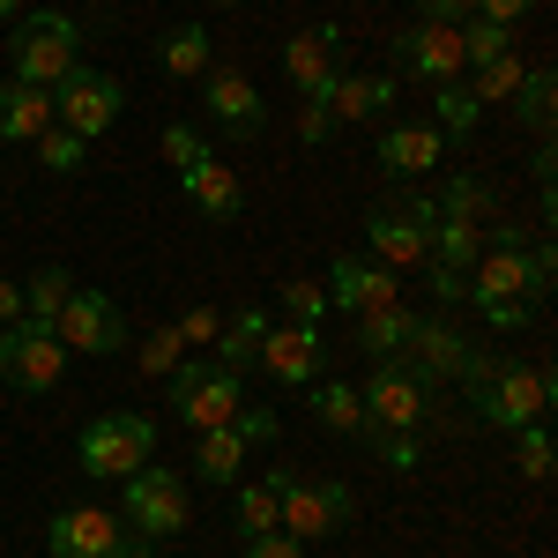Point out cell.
Wrapping results in <instances>:
<instances>
[{
	"label": "cell",
	"instance_id": "cell-1",
	"mask_svg": "<svg viewBox=\"0 0 558 558\" xmlns=\"http://www.w3.org/2000/svg\"><path fill=\"white\" fill-rule=\"evenodd\" d=\"M454 387H462L470 417L492 425V432L536 425V417H551V402H558L551 365H544V357H514V350H470V365H462Z\"/></svg>",
	"mask_w": 558,
	"mask_h": 558
},
{
	"label": "cell",
	"instance_id": "cell-2",
	"mask_svg": "<svg viewBox=\"0 0 558 558\" xmlns=\"http://www.w3.org/2000/svg\"><path fill=\"white\" fill-rule=\"evenodd\" d=\"M8 68H15V83H31V89H60L83 68V31H75V15H68V8L15 15V31H8Z\"/></svg>",
	"mask_w": 558,
	"mask_h": 558
},
{
	"label": "cell",
	"instance_id": "cell-3",
	"mask_svg": "<svg viewBox=\"0 0 558 558\" xmlns=\"http://www.w3.org/2000/svg\"><path fill=\"white\" fill-rule=\"evenodd\" d=\"M268 484H276V529H283V536H299V544L336 536V529L350 521V507H357L343 476H305V470H291V462H276Z\"/></svg>",
	"mask_w": 558,
	"mask_h": 558
},
{
	"label": "cell",
	"instance_id": "cell-4",
	"mask_svg": "<svg viewBox=\"0 0 558 558\" xmlns=\"http://www.w3.org/2000/svg\"><path fill=\"white\" fill-rule=\"evenodd\" d=\"M75 454H83V476L120 484V476H134L142 462H157V425H149L142 410H105V417H89V425H83Z\"/></svg>",
	"mask_w": 558,
	"mask_h": 558
},
{
	"label": "cell",
	"instance_id": "cell-5",
	"mask_svg": "<svg viewBox=\"0 0 558 558\" xmlns=\"http://www.w3.org/2000/svg\"><path fill=\"white\" fill-rule=\"evenodd\" d=\"M165 387H172V417H179V425H194V432L231 425L239 402H246V380L223 373L216 357H179L172 373H165Z\"/></svg>",
	"mask_w": 558,
	"mask_h": 558
},
{
	"label": "cell",
	"instance_id": "cell-6",
	"mask_svg": "<svg viewBox=\"0 0 558 558\" xmlns=\"http://www.w3.org/2000/svg\"><path fill=\"white\" fill-rule=\"evenodd\" d=\"M357 395H365L373 432H439V425H447L439 387H425L417 373H402V365H373V380L357 387Z\"/></svg>",
	"mask_w": 558,
	"mask_h": 558
},
{
	"label": "cell",
	"instance_id": "cell-7",
	"mask_svg": "<svg viewBox=\"0 0 558 558\" xmlns=\"http://www.w3.org/2000/svg\"><path fill=\"white\" fill-rule=\"evenodd\" d=\"M120 521L134 536H179L194 507H186V476L172 462H142L134 476H120Z\"/></svg>",
	"mask_w": 558,
	"mask_h": 558
},
{
	"label": "cell",
	"instance_id": "cell-8",
	"mask_svg": "<svg viewBox=\"0 0 558 558\" xmlns=\"http://www.w3.org/2000/svg\"><path fill=\"white\" fill-rule=\"evenodd\" d=\"M45 551L52 558H149V536H134L120 514L105 507H68L45 521Z\"/></svg>",
	"mask_w": 558,
	"mask_h": 558
},
{
	"label": "cell",
	"instance_id": "cell-9",
	"mask_svg": "<svg viewBox=\"0 0 558 558\" xmlns=\"http://www.w3.org/2000/svg\"><path fill=\"white\" fill-rule=\"evenodd\" d=\"M365 254L380 260V268H425L432 254V202L425 194H402V202H380V209L365 216Z\"/></svg>",
	"mask_w": 558,
	"mask_h": 558
},
{
	"label": "cell",
	"instance_id": "cell-10",
	"mask_svg": "<svg viewBox=\"0 0 558 558\" xmlns=\"http://www.w3.org/2000/svg\"><path fill=\"white\" fill-rule=\"evenodd\" d=\"M120 112H128V89H120V75H105V68H75L68 83L52 89V128L83 134V142H97V134L120 128Z\"/></svg>",
	"mask_w": 558,
	"mask_h": 558
},
{
	"label": "cell",
	"instance_id": "cell-11",
	"mask_svg": "<svg viewBox=\"0 0 558 558\" xmlns=\"http://www.w3.org/2000/svg\"><path fill=\"white\" fill-rule=\"evenodd\" d=\"M68 380V343L52 328H31V320H8L0 328V387L15 395H52Z\"/></svg>",
	"mask_w": 558,
	"mask_h": 558
},
{
	"label": "cell",
	"instance_id": "cell-12",
	"mask_svg": "<svg viewBox=\"0 0 558 558\" xmlns=\"http://www.w3.org/2000/svg\"><path fill=\"white\" fill-rule=\"evenodd\" d=\"M52 336L68 343V357H120V350H128V313L105 299V291H83V283H75V299L60 305Z\"/></svg>",
	"mask_w": 558,
	"mask_h": 558
},
{
	"label": "cell",
	"instance_id": "cell-13",
	"mask_svg": "<svg viewBox=\"0 0 558 558\" xmlns=\"http://www.w3.org/2000/svg\"><path fill=\"white\" fill-rule=\"evenodd\" d=\"M387 52H395V68L387 75H417V83H454L462 75V38H454V23H402L395 38H387Z\"/></svg>",
	"mask_w": 558,
	"mask_h": 558
},
{
	"label": "cell",
	"instance_id": "cell-14",
	"mask_svg": "<svg viewBox=\"0 0 558 558\" xmlns=\"http://www.w3.org/2000/svg\"><path fill=\"white\" fill-rule=\"evenodd\" d=\"M202 112H209V128L231 134V142H260V134H268V105H260L254 75H239V68H209V75H202Z\"/></svg>",
	"mask_w": 558,
	"mask_h": 558
},
{
	"label": "cell",
	"instance_id": "cell-15",
	"mask_svg": "<svg viewBox=\"0 0 558 558\" xmlns=\"http://www.w3.org/2000/svg\"><path fill=\"white\" fill-rule=\"evenodd\" d=\"M470 336H462V328H454V320H439V313H417V328H410V343H402V357H395V365H402V373H417V380L425 387H454L462 380V365H470Z\"/></svg>",
	"mask_w": 558,
	"mask_h": 558
},
{
	"label": "cell",
	"instance_id": "cell-16",
	"mask_svg": "<svg viewBox=\"0 0 558 558\" xmlns=\"http://www.w3.org/2000/svg\"><path fill=\"white\" fill-rule=\"evenodd\" d=\"M328 313H380V305H402V283H395V268H380L373 254H336V268H328Z\"/></svg>",
	"mask_w": 558,
	"mask_h": 558
},
{
	"label": "cell",
	"instance_id": "cell-17",
	"mask_svg": "<svg viewBox=\"0 0 558 558\" xmlns=\"http://www.w3.org/2000/svg\"><path fill=\"white\" fill-rule=\"evenodd\" d=\"M343 23H313V31H299V38L283 45V83L299 89L305 105H320V89L343 75Z\"/></svg>",
	"mask_w": 558,
	"mask_h": 558
},
{
	"label": "cell",
	"instance_id": "cell-18",
	"mask_svg": "<svg viewBox=\"0 0 558 558\" xmlns=\"http://www.w3.org/2000/svg\"><path fill=\"white\" fill-rule=\"evenodd\" d=\"M254 365L276 387H313L320 373H328V336H320V328H299V320H283V328H268V336H260Z\"/></svg>",
	"mask_w": 558,
	"mask_h": 558
},
{
	"label": "cell",
	"instance_id": "cell-19",
	"mask_svg": "<svg viewBox=\"0 0 558 558\" xmlns=\"http://www.w3.org/2000/svg\"><path fill=\"white\" fill-rule=\"evenodd\" d=\"M380 172L387 179H425L432 165H447V134L439 128H417V120H395V128H380Z\"/></svg>",
	"mask_w": 558,
	"mask_h": 558
},
{
	"label": "cell",
	"instance_id": "cell-20",
	"mask_svg": "<svg viewBox=\"0 0 558 558\" xmlns=\"http://www.w3.org/2000/svg\"><path fill=\"white\" fill-rule=\"evenodd\" d=\"M179 194L209 216V223H231V216L246 209V186H239V172H231V165H216V157H209V165H194V172H179Z\"/></svg>",
	"mask_w": 558,
	"mask_h": 558
},
{
	"label": "cell",
	"instance_id": "cell-21",
	"mask_svg": "<svg viewBox=\"0 0 558 558\" xmlns=\"http://www.w3.org/2000/svg\"><path fill=\"white\" fill-rule=\"evenodd\" d=\"M216 68V45L202 23H172L165 38H157V75H172V83H202Z\"/></svg>",
	"mask_w": 558,
	"mask_h": 558
},
{
	"label": "cell",
	"instance_id": "cell-22",
	"mask_svg": "<svg viewBox=\"0 0 558 558\" xmlns=\"http://www.w3.org/2000/svg\"><path fill=\"white\" fill-rule=\"evenodd\" d=\"M246 454H254V439H246L239 425H209V432H202V447H194V476L231 492V484L246 476Z\"/></svg>",
	"mask_w": 558,
	"mask_h": 558
},
{
	"label": "cell",
	"instance_id": "cell-23",
	"mask_svg": "<svg viewBox=\"0 0 558 558\" xmlns=\"http://www.w3.org/2000/svg\"><path fill=\"white\" fill-rule=\"evenodd\" d=\"M320 105L336 112V120H380L387 105H395V75H336V83L320 89Z\"/></svg>",
	"mask_w": 558,
	"mask_h": 558
},
{
	"label": "cell",
	"instance_id": "cell-24",
	"mask_svg": "<svg viewBox=\"0 0 558 558\" xmlns=\"http://www.w3.org/2000/svg\"><path fill=\"white\" fill-rule=\"evenodd\" d=\"M52 128V89H31V83H0V142H38Z\"/></svg>",
	"mask_w": 558,
	"mask_h": 558
},
{
	"label": "cell",
	"instance_id": "cell-25",
	"mask_svg": "<svg viewBox=\"0 0 558 558\" xmlns=\"http://www.w3.org/2000/svg\"><path fill=\"white\" fill-rule=\"evenodd\" d=\"M410 328H417L410 305H380V313H357V320H350V336H357V350H365L373 365H395L402 343H410Z\"/></svg>",
	"mask_w": 558,
	"mask_h": 558
},
{
	"label": "cell",
	"instance_id": "cell-26",
	"mask_svg": "<svg viewBox=\"0 0 558 558\" xmlns=\"http://www.w3.org/2000/svg\"><path fill=\"white\" fill-rule=\"evenodd\" d=\"M260 336H268V313H260V305H239V313L223 320V336L209 343V350H216V365L246 380V373H254V357H260Z\"/></svg>",
	"mask_w": 558,
	"mask_h": 558
},
{
	"label": "cell",
	"instance_id": "cell-27",
	"mask_svg": "<svg viewBox=\"0 0 558 558\" xmlns=\"http://www.w3.org/2000/svg\"><path fill=\"white\" fill-rule=\"evenodd\" d=\"M313 417L336 432V439H365L373 432V417H365V395L350 380H313Z\"/></svg>",
	"mask_w": 558,
	"mask_h": 558
},
{
	"label": "cell",
	"instance_id": "cell-28",
	"mask_svg": "<svg viewBox=\"0 0 558 558\" xmlns=\"http://www.w3.org/2000/svg\"><path fill=\"white\" fill-rule=\"evenodd\" d=\"M432 128L454 134V142H470L476 128H484V105H476V89L454 75V83H432Z\"/></svg>",
	"mask_w": 558,
	"mask_h": 558
},
{
	"label": "cell",
	"instance_id": "cell-29",
	"mask_svg": "<svg viewBox=\"0 0 558 558\" xmlns=\"http://www.w3.org/2000/svg\"><path fill=\"white\" fill-rule=\"evenodd\" d=\"M68 299H75V276H68V268H38V276L23 283V320H31V328H52Z\"/></svg>",
	"mask_w": 558,
	"mask_h": 558
},
{
	"label": "cell",
	"instance_id": "cell-30",
	"mask_svg": "<svg viewBox=\"0 0 558 558\" xmlns=\"http://www.w3.org/2000/svg\"><path fill=\"white\" fill-rule=\"evenodd\" d=\"M231 492H239V499H231V529H239L246 544H254V536H268V529H276V484H268V476H254V484L239 476Z\"/></svg>",
	"mask_w": 558,
	"mask_h": 558
},
{
	"label": "cell",
	"instance_id": "cell-31",
	"mask_svg": "<svg viewBox=\"0 0 558 558\" xmlns=\"http://www.w3.org/2000/svg\"><path fill=\"white\" fill-rule=\"evenodd\" d=\"M551 97H558L551 68H521V89H514V97H507V105H514V120H521V128L551 134Z\"/></svg>",
	"mask_w": 558,
	"mask_h": 558
},
{
	"label": "cell",
	"instance_id": "cell-32",
	"mask_svg": "<svg viewBox=\"0 0 558 558\" xmlns=\"http://www.w3.org/2000/svg\"><path fill=\"white\" fill-rule=\"evenodd\" d=\"M454 38H462V75L484 68V60H499V52H514V31H499V23H484V15H462Z\"/></svg>",
	"mask_w": 558,
	"mask_h": 558
},
{
	"label": "cell",
	"instance_id": "cell-33",
	"mask_svg": "<svg viewBox=\"0 0 558 558\" xmlns=\"http://www.w3.org/2000/svg\"><path fill=\"white\" fill-rule=\"evenodd\" d=\"M365 447H373V462L395 470V476L425 470V432H365Z\"/></svg>",
	"mask_w": 558,
	"mask_h": 558
},
{
	"label": "cell",
	"instance_id": "cell-34",
	"mask_svg": "<svg viewBox=\"0 0 558 558\" xmlns=\"http://www.w3.org/2000/svg\"><path fill=\"white\" fill-rule=\"evenodd\" d=\"M462 83H470V89H476V105L492 112V105H507V97L521 89V60H514V52H499V60H484V68H470Z\"/></svg>",
	"mask_w": 558,
	"mask_h": 558
},
{
	"label": "cell",
	"instance_id": "cell-35",
	"mask_svg": "<svg viewBox=\"0 0 558 558\" xmlns=\"http://www.w3.org/2000/svg\"><path fill=\"white\" fill-rule=\"evenodd\" d=\"M432 216H454V223H484L492 216V186L484 179H470V172H454V186L432 202Z\"/></svg>",
	"mask_w": 558,
	"mask_h": 558
},
{
	"label": "cell",
	"instance_id": "cell-36",
	"mask_svg": "<svg viewBox=\"0 0 558 558\" xmlns=\"http://www.w3.org/2000/svg\"><path fill=\"white\" fill-rule=\"evenodd\" d=\"M38 165H45V172H60V179H75L89 165V142H83V134H68V128H45L38 134Z\"/></svg>",
	"mask_w": 558,
	"mask_h": 558
},
{
	"label": "cell",
	"instance_id": "cell-37",
	"mask_svg": "<svg viewBox=\"0 0 558 558\" xmlns=\"http://www.w3.org/2000/svg\"><path fill=\"white\" fill-rule=\"evenodd\" d=\"M276 305H283V320H299V328H320V320H328V291H320V283H305V276L276 283Z\"/></svg>",
	"mask_w": 558,
	"mask_h": 558
},
{
	"label": "cell",
	"instance_id": "cell-38",
	"mask_svg": "<svg viewBox=\"0 0 558 558\" xmlns=\"http://www.w3.org/2000/svg\"><path fill=\"white\" fill-rule=\"evenodd\" d=\"M157 149H165V165H172V172H194V165H209V157H216L202 128H165V134H157Z\"/></svg>",
	"mask_w": 558,
	"mask_h": 558
},
{
	"label": "cell",
	"instance_id": "cell-39",
	"mask_svg": "<svg viewBox=\"0 0 558 558\" xmlns=\"http://www.w3.org/2000/svg\"><path fill=\"white\" fill-rule=\"evenodd\" d=\"M514 470L529 476V484H544V476H551V432H544V417L514 432Z\"/></svg>",
	"mask_w": 558,
	"mask_h": 558
},
{
	"label": "cell",
	"instance_id": "cell-40",
	"mask_svg": "<svg viewBox=\"0 0 558 558\" xmlns=\"http://www.w3.org/2000/svg\"><path fill=\"white\" fill-rule=\"evenodd\" d=\"M179 357H186V336H179V328H157V336H149V343L134 350V365H142V373H149V380H165V373H172Z\"/></svg>",
	"mask_w": 558,
	"mask_h": 558
},
{
	"label": "cell",
	"instance_id": "cell-41",
	"mask_svg": "<svg viewBox=\"0 0 558 558\" xmlns=\"http://www.w3.org/2000/svg\"><path fill=\"white\" fill-rule=\"evenodd\" d=\"M172 328H179V336H186L194 350H209L216 336H223V320H216V305H186V313H179Z\"/></svg>",
	"mask_w": 558,
	"mask_h": 558
},
{
	"label": "cell",
	"instance_id": "cell-42",
	"mask_svg": "<svg viewBox=\"0 0 558 558\" xmlns=\"http://www.w3.org/2000/svg\"><path fill=\"white\" fill-rule=\"evenodd\" d=\"M484 320H492V336H521L529 328V299H492V305H476Z\"/></svg>",
	"mask_w": 558,
	"mask_h": 558
},
{
	"label": "cell",
	"instance_id": "cell-43",
	"mask_svg": "<svg viewBox=\"0 0 558 558\" xmlns=\"http://www.w3.org/2000/svg\"><path fill=\"white\" fill-rule=\"evenodd\" d=\"M231 425L246 432V439H254V447H268V439H276V432H283V425H276V410H260V402H239V417H231Z\"/></svg>",
	"mask_w": 558,
	"mask_h": 558
},
{
	"label": "cell",
	"instance_id": "cell-44",
	"mask_svg": "<svg viewBox=\"0 0 558 558\" xmlns=\"http://www.w3.org/2000/svg\"><path fill=\"white\" fill-rule=\"evenodd\" d=\"M328 134H336V112H328V105H299V142L305 149H320Z\"/></svg>",
	"mask_w": 558,
	"mask_h": 558
},
{
	"label": "cell",
	"instance_id": "cell-45",
	"mask_svg": "<svg viewBox=\"0 0 558 558\" xmlns=\"http://www.w3.org/2000/svg\"><path fill=\"white\" fill-rule=\"evenodd\" d=\"M529 8H536V0H476L470 15H484V23H499V31H514L521 15H529Z\"/></svg>",
	"mask_w": 558,
	"mask_h": 558
},
{
	"label": "cell",
	"instance_id": "cell-46",
	"mask_svg": "<svg viewBox=\"0 0 558 558\" xmlns=\"http://www.w3.org/2000/svg\"><path fill=\"white\" fill-rule=\"evenodd\" d=\"M246 558H305V544H299V536H283V529H268V536L246 544Z\"/></svg>",
	"mask_w": 558,
	"mask_h": 558
},
{
	"label": "cell",
	"instance_id": "cell-47",
	"mask_svg": "<svg viewBox=\"0 0 558 558\" xmlns=\"http://www.w3.org/2000/svg\"><path fill=\"white\" fill-rule=\"evenodd\" d=\"M417 8H425V23H462L476 0H417Z\"/></svg>",
	"mask_w": 558,
	"mask_h": 558
},
{
	"label": "cell",
	"instance_id": "cell-48",
	"mask_svg": "<svg viewBox=\"0 0 558 558\" xmlns=\"http://www.w3.org/2000/svg\"><path fill=\"white\" fill-rule=\"evenodd\" d=\"M8 320H23V283L0 276V328H8Z\"/></svg>",
	"mask_w": 558,
	"mask_h": 558
},
{
	"label": "cell",
	"instance_id": "cell-49",
	"mask_svg": "<svg viewBox=\"0 0 558 558\" xmlns=\"http://www.w3.org/2000/svg\"><path fill=\"white\" fill-rule=\"evenodd\" d=\"M15 15H23V0H0V23H15Z\"/></svg>",
	"mask_w": 558,
	"mask_h": 558
}]
</instances>
